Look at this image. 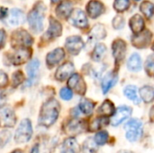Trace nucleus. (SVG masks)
Wrapping results in <instances>:
<instances>
[{"mask_svg":"<svg viewBox=\"0 0 154 153\" xmlns=\"http://www.w3.org/2000/svg\"><path fill=\"white\" fill-rule=\"evenodd\" d=\"M60 104L55 99H50L45 102L41 109L39 123L44 127L51 126L59 117L60 114Z\"/></svg>","mask_w":154,"mask_h":153,"instance_id":"nucleus-1","label":"nucleus"},{"mask_svg":"<svg viewBox=\"0 0 154 153\" xmlns=\"http://www.w3.org/2000/svg\"><path fill=\"white\" fill-rule=\"evenodd\" d=\"M79 149L80 148L78 142L74 138L70 137L66 139L62 143L60 153H79Z\"/></svg>","mask_w":154,"mask_h":153,"instance_id":"nucleus-23","label":"nucleus"},{"mask_svg":"<svg viewBox=\"0 0 154 153\" xmlns=\"http://www.w3.org/2000/svg\"><path fill=\"white\" fill-rule=\"evenodd\" d=\"M152 50L154 51V42H153V44H152Z\"/></svg>","mask_w":154,"mask_h":153,"instance_id":"nucleus-50","label":"nucleus"},{"mask_svg":"<svg viewBox=\"0 0 154 153\" xmlns=\"http://www.w3.org/2000/svg\"><path fill=\"white\" fill-rule=\"evenodd\" d=\"M11 133L7 130H3L0 133V147H4L10 140Z\"/></svg>","mask_w":154,"mask_h":153,"instance_id":"nucleus-40","label":"nucleus"},{"mask_svg":"<svg viewBox=\"0 0 154 153\" xmlns=\"http://www.w3.org/2000/svg\"><path fill=\"white\" fill-rule=\"evenodd\" d=\"M23 80H24V76H23V72L20 70L14 72L12 76V85L14 87L19 86L20 84H22L23 82Z\"/></svg>","mask_w":154,"mask_h":153,"instance_id":"nucleus-38","label":"nucleus"},{"mask_svg":"<svg viewBox=\"0 0 154 153\" xmlns=\"http://www.w3.org/2000/svg\"><path fill=\"white\" fill-rule=\"evenodd\" d=\"M68 86L70 87V89H73L77 94L81 96L85 95L87 91V86L85 84V81L78 73H74L70 76L68 81Z\"/></svg>","mask_w":154,"mask_h":153,"instance_id":"nucleus-9","label":"nucleus"},{"mask_svg":"<svg viewBox=\"0 0 154 153\" xmlns=\"http://www.w3.org/2000/svg\"><path fill=\"white\" fill-rule=\"evenodd\" d=\"M130 6V0H115L114 8L116 12L123 13Z\"/></svg>","mask_w":154,"mask_h":153,"instance_id":"nucleus-36","label":"nucleus"},{"mask_svg":"<svg viewBox=\"0 0 154 153\" xmlns=\"http://www.w3.org/2000/svg\"><path fill=\"white\" fill-rule=\"evenodd\" d=\"M146 74L150 77H154V55H150L144 65Z\"/></svg>","mask_w":154,"mask_h":153,"instance_id":"nucleus-37","label":"nucleus"},{"mask_svg":"<svg viewBox=\"0 0 154 153\" xmlns=\"http://www.w3.org/2000/svg\"><path fill=\"white\" fill-rule=\"evenodd\" d=\"M127 69L132 72H138L142 69V58L138 53L134 52L130 56L127 60Z\"/></svg>","mask_w":154,"mask_h":153,"instance_id":"nucleus-24","label":"nucleus"},{"mask_svg":"<svg viewBox=\"0 0 154 153\" xmlns=\"http://www.w3.org/2000/svg\"><path fill=\"white\" fill-rule=\"evenodd\" d=\"M109 139V134L106 131H100L98 133H97V134L95 135V142L97 145H105Z\"/></svg>","mask_w":154,"mask_h":153,"instance_id":"nucleus-35","label":"nucleus"},{"mask_svg":"<svg viewBox=\"0 0 154 153\" xmlns=\"http://www.w3.org/2000/svg\"><path fill=\"white\" fill-rule=\"evenodd\" d=\"M149 119H150L151 123L154 124V106H152V108L150 109V112H149Z\"/></svg>","mask_w":154,"mask_h":153,"instance_id":"nucleus-45","label":"nucleus"},{"mask_svg":"<svg viewBox=\"0 0 154 153\" xmlns=\"http://www.w3.org/2000/svg\"><path fill=\"white\" fill-rule=\"evenodd\" d=\"M118 80V75L116 72H108L106 75L103 78L101 87H102V91L103 94L106 95L116 83Z\"/></svg>","mask_w":154,"mask_h":153,"instance_id":"nucleus-19","label":"nucleus"},{"mask_svg":"<svg viewBox=\"0 0 154 153\" xmlns=\"http://www.w3.org/2000/svg\"><path fill=\"white\" fill-rule=\"evenodd\" d=\"M109 124V119L106 116H99L93 119L88 124V130L90 132H97L101 128L106 126Z\"/></svg>","mask_w":154,"mask_h":153,"instance_id":"nucleus-26","label":"nucleus"},{"mask_svg":"<svg viewBox=\"0 0 154 153\" xmlns=\"http://www.w3.org/2000/svg\"><path fill=\"white\" fill-rule=\"evenodd\" d=\"M106 47L105 44L103 43H97L94 50H93V52L91 54V58L94 61H97V62H100L104 56L106 55Z\"/></svg>","mask_w":154,"mask_h":153,"instance_id":"nucleus-30","label":"nucleus"},{"mask_svg":"<svg viewBox=\"0 0 154 153\" xmlns=\"http://www.w3.org/2000/svg\"><path fill=\"white\" fill-rule=\"evenodd\" d=\"M134 1H135V2H139V1H141V0H134Z\"/></svg>","mask_w":154,"mask_h":153,"instance_id":"nucleus-51","label":"nucleus"},{"mask_svg":"<svg viewBox=\"0 0 154 153\" xmlns=\"http://www.w3.org/2000/svg\"><path fill=\"white\" fill-rule=\"evenodd\" d=\"M65 58V51L61 48L55 49L51 52L48 53L46 57V64L49 68H53L57 66Z\"/></svg>","mask_w":154,"mask_h":153,"instance_id":"nucleus-14","label":"nucleus"},{"mask_svg":"<svg viewBox=\"0 0 154 153\" xmlns=\"http://www.w3.org/2000/svg\"><path fill=\"white\" fill-rule=\"evenodd\" d=\"M53 3H56V2H58V1H60V0H51Z\"/></svg>","mask_w":154,"mask_h":153,"instance_id":"nucleus-49","label":"nucleus"},{"mask_svg":"<svg viewBox=\"0 0 154 153\" xmlns=\"http://www.w3.org/2000/svg\"><path fill=\"white\" fill-rule=\"evenodd\" d=\"M31 153H39V145L38 144H36V145L33 146V148H32Z\"/></svg>","mask_w":154,"mask_h":153,"instance_id":"nucleus-46","label":"nucleus"},{"mask_svg":"<svg viewBox=\"0 0 154 153\" xmlns=\"http://www.w3.org/2000/svg\"><path fill=\"white\" fill-rule=\"evenodd\" d=\"M69 22L71 24L80 29H85L88 25V17L81 9L72 10L69 15Z\"/></svg>","mask_w":154,"mask_h":153,"instance_id":"nucleus-10","label":"nucleus"},{"mask_svg":"<svg viewBox=\"0 0 154 153\" xmlns=\"http://www.w3.org/2000/svg\"><path fill=\"white\" fill-rule=\"evenodd\" d=\"M129 26L134 34L141 32L144 29V20L143 16L140 14H134L129 21Z\"/></svg>","mask_w":154,"mask_h":153,"instance_id":"nucleus-22","label":"nucleus"},{"mask_svg":"<svg viewBox=\"0 0 154 153\" xmlns=\"http://www.w3.org/2000/svg\"><path fill=\"white\" fill-rule=\"evenodd\" d=\"M45 10L46 9H45L44 5L39 2L28 14L29 26L36 33L41 32L43 30V27H44L43 20H44Z\"/></svg>","mask_w":154,"mask_h":153,"instance_id":"nucleus-2","label":"nucleus"},{"mask_svg":"<svg viewBox=\"0 0 154 153\" xmlns=\"http://www.w3.org/2000/svg\"><path fill=\"white\" fill-rule=\"evenodd\" d=\"M112 24H113V27L116 30H121V29H123L124 26H125V19H124V17L122 15H116L113 19Z\"/></svg>","mask_w":154,"mask_h":153,"instance_id":"nucleus-39","label":"nucleus"},{"mask_svg":"<svg viewBox=\"0 0 154 153\" xmlns=\"http://www.w3.org/2000/svg\"><path fill=\"white\" fill-rule=\"evenodd\" d=\"M140 11L148 19L154 16V4L151 1H143L140 5Z\"/></svg>","mask_w":154,"mask_h":153,"instance_id":"nucleus-31","label":"nucleus"},{"mask_svg":"<svg viewBox=\"0 0 154 153\" xmlns=\"http://www.w3.org/2000/svg\"><path fill=\"white\" fill-rule=\"evenodd\" d=\"M32 135V123L28 119H24L19 124L15 134L14 140L17 143H24L27 142Z\"/></svg>","mask_w":154,"mask_h":153,"instance_id":"nucleus-4","label":"nucleus"},{"mask_svg":"<svg viewBox=\"0 0 154 153\" xmlns=\"http://www.w3.org/2000/svg\"><path fill=\"white\" fill-rule=\"evenodd\" d=\"M65 48L70 54L78 55L84 48V41L79 36H71L67 38Z\"/></svg>","mask_w":154,"mask_h":153,"instance_id":"nucleus-12","label":"nucleus"},{"mask_svg":"<svg viewBox=\"0 0 154 153\" xmlns=\"http://www.w3.org/2000/svg\"><path fill=\"white\" fill-rule=\"evenodd\" d=\"M87 128V124L84 120L73 119L66 124L64 131L69 135H78L85 132Z\"/></svg>","mask_w":154,"mask_h":153,"instance_id":"nucleus-11","label":"nucleus"},{"mask_svg":"<svg viewBox=\"0 0 154 153\" xmlns=\"http://www.w3.org/2000/svg\"><path fill=\"white\" fill-rule=\"evenodd\" d=\"M31 55H32V51L29 49L20 48V50H16L14 53V55L11 59V62L14 66H19V65L26 62L31 58Z\"/></svg>","mask_w":154,"mask_h":153,"instance_id":"nucleus-16","label":"nucleus"},{"mask_svg":"<svg viewBox=\"0 0 154 153\" xmlns=\"http://www.w3.org/2000/svg\"><path fill=\"white\" fill-rule=\"evenodd\" d=\"M139 93L141 99L144 103L150 104L154 101V87L152 86H143L141 87Z\"/></svg>","mask_w":154,"mask_h":153,"instance_id":"nucleus-27","label":"nucleus"},{"mask_svg":"<svg viewBox=\"0 0 154 153\" xmlns=\"http://www.w3.org/2000/svg\"><path fill=\"white\" fill-rule=\"evenodd\" d=\"M97 144L96 143L95 140L93 138H88L82 147V151L83 153H97Z\"/></svg>","mask_w":154,"mask_h":153,"instance_id":"nucleus-34","label":"nucleus"},{"mask_svg":"<svg viewBox=\"0 0 154 153\" xmlns=\"http://www.w3.org/2000/svg\"><path fill=\"white\" fill-rule=\"evenodd\" d=\"M6 103V96L5 94H0V108H2Z\"/></svg>","mask_w":154,"mask_h":153,"instance_id":"nucleus-44","label":"nucleus"},{"mask_svg":"<svg viewBox=\"0 0 154 153\" xmlns=\"http://www.w3.org/2000/svg\"><path fill=\"white\" fill-rule=\"evenodd\" d=\"M1 117L5 126L13 127L15 124L16 117L11 108H5L1 111Z\"/></svg>","mask_w":154,"mask_h":153,"instance_id":"nucleus-25","label":"nucleus"},{"mask_svg":"<svg viewBox=\"0 0 154 153\" xmlns=\"http://www.w3.org/2000/svg\"><path fill=\"white\" fill-rule=\"evenodd\" d=\"M62 32V27L61 24L53 17L50 18V25H49V29L46 32L44 38L47 40H53L55 38H58L59 36H60Z\"/></svg>","mask_w":154,"mask_h":153,"instance_id":"nucleus-15","label":"nucleus"},{"mask_svg":"<svg viewBox=\"0 0 154 153\" xmlns=\"http://www.w3.org/2000/svg\"><path fill=\"white\" fill-rule=\"evenodd\" d=\"M6 17H7L8 24L12 26H17L21 23H23L25 21V15L23 12L17 8H13L10 11L9 15Z\"/></svg>","mask_w":154,"mask_h":153,"instance_id":"nucleus-18","label":"nucleus"},{"mask_svg":"<svg viewBox=\"0 0 154 153\" xmlns=\"http://www.w3.org/2000/svg\"><path fill=\"white\" fill-rule=\"evenodd\" d=\"M104 12H105V5L100 1L91 0L87 5V13L93 19L97 18Z\"/></svg>","mask_w":154,"mask_h":153,"instance_id":"nucleus-13","label":"nucleus"},{"mask_svg":"<svg viewBox=\"0 0 154 153\" xmlns=\"http://www.w3.org/2000/svg\"><path fill=\"white\" fill-rule=\"evenodd\" d=\"M7 84H8V77H7V75L4 71L0 70V88L5 87L7 86Z\"/></svg>","mask_w":154,"mask_h":153,"instance_id":"nucleus-42","label":"nucleus"},{"mask_svg":"<svg viewBox=\"0 0 154 153\" xmlns=\"http://www.w3.org/2000/svg\"><path fill=\"white\" fill-rule=\"evenodd\" d=\"M133 113V109L128 106H119L113 115V117L111 119V124L113 126H118L122 123H124L125 120L129 119L131 115Z\"/></svg>","mask_w":154,"mask_h":153,"instance_id":"nucleus-5","label":"nucleus"},{"mask_svg":"<svg viewBox=\"0 0 154 153\" xmlns=\"http://www.w3.org/2000/svg\"><path fill=\"white\" fill-rule=\"evenodd\" d=\"M95 106L96 104L93 101L87 98H83L79 105V109L85 115H91L95 108Z\"/></svg>","mask_w":154,"mask_h":153,"instance_id":"nucleus-32","label":"nucleus"},{"mask_svg":"<svg viewBox=\"0 0 154 153\" xmlns=\"http://www.w3.org/2000/svg\"><path fill=\"white\" fill-rule=\"evenodd\" d=\"M5 37H6V33L4 30H0V48L4 47L5 45Z\"/></svg>","mask_w":154,"mask_h":153,"instance_id":"nucleus-43","label":"nucleus"},{"mask_svg":"<svg viewBox=\"0 0 154 153\" xmlns=\"http://www.w3.org/2000/svg\"><path fill=\"white\" fill-rule=\"evenodd\" d=\"M125 138L129 142H134L138 141L142 136L143 123L141 120L137 118L131 119L125 124Z\"/></svg>","mask_w":154,"mask_h":153,"instance_id":"nucleus-3","label":"nucleus"},{"mask_svg":"<svg viewBox=\"0 0 154 153\" xmlns=\"http://www.w3.org/2000/svg\"><path fill=\"white\" fill-rule=\"evenodd\" d=\"M32 36L24 30H19L13 33L12 38V43H15L16 46H19L20 48L28 47L32 44Z\"/></svg>","mask_w":154,"mask_h":153,"instance_id":"nucleus-8","label":"nucleus"},{"mask_svg":"<svg viewBox=\"0 0 154 153\" xmlns=\"http://www.w3.org/2000/svg\"><path fill=\"white\" fill-rule=\"evenodd\" d=\"M115 106L110 100H106L103 102V104L99 106L97 113L101 116H106L109 117L115 114Z\"/></svg>","mask_w":154,"mask_h":153,"instance_id":"nucleus-29","label":"nucleus"},{"mask_svg":"<svg viewBox=\"0 0 154 153\" xmlns=\"http://www.w3.org/2000/svg\"><path fill=\"white\" fill-rule=\"evenodd\" d=\"M74 71V65L68 61L60 66L56 71L55 78L59 81H64L66 80L70 75H72V72Z\"/></svg>","mask_w":154,"mask_h":153,"instance_id":"nucleus-17","label":"nucleus"},{"mask_svg":"<svg viewBox=\"0 0 154 153\" xmlns=\"http://www.w3.org/2000/svg\"><path fill=\"white\" fill-rule=\"evenodd\" d=\"M126 49H127V46L124 40L116 39L113 41L112 51H113V56L115 58V61L116 64L121 63L125 58Z\"/></svg>","mask_w":154,"mask_h":153,"instance_id":"nucleus-7","label":"nucleus"},{"mask_svg":"<svg viewBox=\"0 0 154 153\" xmlns=\"http://www.w3.org/2000/svg\"><path fill=\"white\" fill-rule=\"evenodd\" d=\"M12 153H23L22 151H20V150H16V151H13Z\"/></svg>","mask_w":154,"mask_h":153,"instance_id":"nucleus-48","label":"nucleus"},{"mask_svg":"<svg viewBox=\"0 0 154 153\" xmlns=\"http://www.w3.org/2000/svg\"><path fill=\"white\" fill-rule=\"evenodd\" d=\"M60 96L63 100H70L73 96V93L69 87H63L60 92Z\"/></svg>","mask_w":154,"mask_h":153,"instance_id":"nucleus-41","label":"nucleus"},{"mask_svg":"<svg viewBox=\"0 0 154 153\" xmlns=\"http://www.w3.org/2000/svg\"><path fill=\"white\" fill-rule=\"evenodd\" d=\"M39 69H40V61L38 60H32L29 62L28 66L26 67V70H27L28 77L31 80H32L36 77Z\"/></svg>","mask_w":154,"mask_h":153,"instance_id":"nucleus-33","label":"nucleus"},{"mask_svg":"<svg viewBox=\"0 0 154 153\" xmlns=\"http://www.w3.org/2000/svg\"><path fill=\"white\" fill-rule=\"evenodd\" d=\"M152 38V33L149 30H143L141 32L134 34L132 37V43L133 46L138 49H143L146 48Z\"/></svg>","mask_w":154,"mask_h":153,"instance_id":"nucleus-6","label":"nucleus"},{"mask_svg":"<svg viewBox=\"0 0 154 153\" xmlns=\"http://www.w3.org/2000/svg\"><path fill=\"white\" fill-rule=\"evenodd\" d=\"M124 95L129 100H131L133 103H134L135 105H139L140 102H141V99L137 95V87H136V86H133V85L126 86L124 88Z\"/></svg>","mask_w":154,"mask_h":153,"instance_id":"nucleus-28","label":"nucleus"},{"mask_svg":"<svg viewBox=\"0 0 154 153\" xmlns=\"http://www.w3.org/2000/svg\"><path fill=\"white\" fill-rule=\"evenodd\" d=\"M117 153H134V152H132V151H125V150H122V151H118Z\"/></svg>","mask_w":154,"mask_h":153,"instance_id":"nucleus-47","label":"nucleus"},{"mask_svg":"<svg viewBox=\"0 0 154 153\" xmlns=\"http://www.w3.org/2000/svg\"><path fill=\"white\" fill-rule=\"evenodd\" d=\"M72 3L69 0L62 1L56 8V14L60 18H68L69 17L72 12Z\"/></svg>","mask_w":154,"mask_h":153,"instance_id":"nucleus-21","label":"nucleus"},{"mask_svg":"<svg viewBox=\"0 0 154 153\" xmlns=\"http://www.w3.org/2000/svg\"><path fill=\"white\" fill-rule=\"evenodd\" d=\"M106 28L103 24H96L90 33H89V37H88V41L89 42H94L99 40H102L104 38H106Z\"/></svg>","mask_w":154,"mask_h":153,"instance_id":"nucleus-20","label":"nucleus"}]
</instances>
